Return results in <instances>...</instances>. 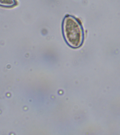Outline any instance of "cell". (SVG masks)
I'll list each match as a JSON object with an SVG mask.
<instances>
[{"instance_id": "obj_1", "label": "cell", "mask_w": 120, "mask_h": 135, "mask_svg": "<svg viewBox=\"0 0 120 135\" xmlns=\"http://www.w3.org/2000/svg\"><path fill=\"white\" fill-rule=\"evenodd\" d=\"M63 37L68 46L73 49L80 48L85 39V32L81 20L69 15L64 18L62 25Z\"/></svg>"}, {"instance_id": "obj_2", "label": "cell", "mask_w": 120, "mask_h": 135, "mask_svg": "<svg viewBox=\"0 0 120 135\" xmlns=\"http://www.w3.org/2000/svg\"><path fill=\"white\" fill-rule=\"evenodd\" d=\"M16 0H0V6L6 8H11L16 6Z\"/></svg>"}]
</instances>
